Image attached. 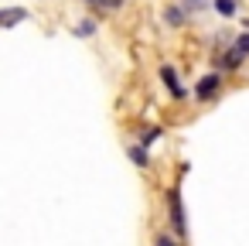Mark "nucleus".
Listing matches in <instances>:
<instances>
[{
  "label": "nucleus",
  "mask_w": 249,
  "mask_h": 246,
  "mask_svg": "<svg viewBox=\"0 0 249 246\" xmlns=\"http://www.w3.org/2000/svg\"><path fill=\"white\" fill-rule=\"evenodd\" d=\"M157 246H178V243H174V239H167V236H160V239H157Z\"/></svg>",
  "instance_id": "obj_10"
},
{
  "label": "nucleus",
  "mask_w": 249,
  "mask_h": 246,
  "mask_svg": "<svg viewBox=\"0 0 249 246\" xmlns=\"http://www.w3.org/2000/svg\"><path fill=\"white\" fill-rule=\"evenodd\" d=\"M130 157H133V161H137L140 168L147 164V154H143V147H130Z\"/></svg>",
  "instance_id": "obj_7"
},
{
  "label": "nucleus",
  "mask_w": 249,
  "mask_h": 246,
  "mask_svg": "<svg viewBox=\"0 0 249 246\" xmlns=\"http://www.w3.org/2000/svg\"><path fill=\"white\" fill-rule=\"evenodd\" d=\"M167 205H171V226H174L178 232H184V212H181V195H178V188L167 191Z\"/></svg>",
  "instance_id": "obj_1"
},
{
  "label": "nucleus",
  "mask_w": 249,
  "mask_h": 246,
  "mask_svg": "<svg viewBox=\"0 0 249 246\" xmlns=\"http://www.w3.org/2000/svg\"><path fill=\"white\" fill-rule=\"evenodd\" d=\"M235 52H239V55H249V35H242V38L235 41Z\"/></svg>",
  "instance_id": "obj_8"
},
{
  "label": "nucleus",
  "mask_w": 249,
  "mask_h": 246,
  "mask_svg": "<svg viewBox=\"0 0 249 246\" xmlns=\"http://www.w3.org/2000/svg\"><path fill=\"white\" fill-rule=\"evenodd\" d=\"M218 82H222L218 76H205V79L198 82V89H195V93H198V99H212V96H215V89H218Z\"/></svg>",
  "instance_id": "obj_2"
},
{
  "label": "nucleus",
  "mask_w": 249,
  "mask_h": 246,
  "mask_svg": "<svg viewBox=\"0 0 249 246\" xmlns=\"http://www.w3.org/2000/svg\"><path fill=\"white\" fill-rule=\"evenodd\" d=\"M92 31H96V24H92V21H82V24H79V28H75V35H79V38H82V35H86V38H89V35H92Z\"/></svg>",
  "instance_id": "obj_6"
},
{
  "label": "nucleus",
  "mask_w": 249,
  "mask_h": 246,
  "mask_svg": "<svg viewBox=\"0 0 249 246\" xmlns=\"http://www.w3.org/2000/svg\"><path fill=\"white\" fill-rule=\"evenodd\" d=\"M160 79L167 82V89H171L174 96H184V89H181V82H178V76H174V69H171V65H164V69H160Z\"/></svg>",
  "instance_id": "obj_3"
},
{
  "label": "nucleus",
  "mask_w": 249,
  "mask_h": 246,
  "mask_svg": "<svg viewBox=\"0 0 249 246\" xmlns=\"http://www.w3.org/2000/svg\"><path fill=\"white\" fill-rule=\"evenodd\" d=\"M21 18H28V11H4V28H11V24H18Z\"/></svg>",
  "instance_id": "obj_4"
},
{
  "label": "nucleus",
  "mask_w": 249,
  "mask_h": 246,
  "mask_svg": "<svg viewBox=\"0 0 249 246\" xmlns=\"http://www.w3.org/2000/svg\"><path fill=\"white\" fill-rule=\"evenodd\" d=\"M86 4H92V7H103V11H116L123 0H86Z\"/></svg>",
  "instance_id": "obj_5"
},
{
  "label": "nucleus",
  "mask_w": 249,
  "mask_h": 246,
  "mask_svg": "<svg viewBox=\"0 0 249 246\" xmlns=\"http://www.w3.org/2000/svg\"><path fill=\"white\" fill-rule=\"evenodd\" d=\"M215 7H218L222 14H232V11H235V4H232V0H215Z\"/></svg>",
  "instance_id": "obj_9"
}]
</instances>
